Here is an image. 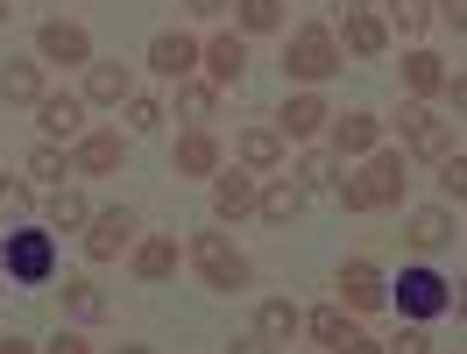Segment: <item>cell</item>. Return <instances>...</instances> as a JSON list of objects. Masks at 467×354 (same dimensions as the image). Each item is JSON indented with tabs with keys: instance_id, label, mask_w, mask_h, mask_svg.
<instances>
[{
	"instance_id": "5b68a950",
	"label": "cell",
	"mask_w": 467,
	"mask_h": 354,
	"mask_svg": "<svg viewBox=\"0 0 467 354\" xmlns=\"http://www.w3.org/2000/svg\"><path fill=\"white\" fill-rule=\"evenodd\" d=\"M284 71H291V78H333V71H340V43H333V29L305 22V29L291 36V50H284Z\"/></svg>"
},
{
	"instance_id": "836d02e7",
	"label": "cell",
	"mask_w": 467,
	"mask_h": 354,
	"mask_svg": "<svg viewBox=\"0 0 467 354\" xmlns=\"http://www.w3.org/2000/svg\"><path fill=\"white\" fill-rule=\"evenodd\" d=\"M439 184H446V199H467V156H446V163H439Z\"/></svg>"
},
{
	"instance_id": "ee69618b",
	"label": "cell",
	"mask_w": 467,
	"mask_h": 354,
	"mask_svg": "<svg viewBox=\"0 0 467 354\" xmlns=\"http://www.w3.org/2000/svg\"><path fill=\"white\" fill-rule=\"evenodd\" d=\"M220 7H227V0H192V15H220Z\"/></svg>"
},
{
	"instance_id": "4316f807",
	"label": "cell",
	"mask_w": 467,
	"mask_h": 354,
	"mask_svg": "<svg viewBox=\"0 0 467 354\" xmlns=\"http://www.w3.org/2000/svg\"><path fill=\"white\" fill-rule=\"evenodd\" d=\"M305 326H312V340H326V348H348V340H354V319L340 312V305H326V312H312Z\"/></svg>"
},
{
	"instance_id": "8d00e7d4",
	"label": "cell",
	"mask_w": 467,
	"mask_h": 354,
	"mask_svg": "<svg viewBox=\"0 0 467 354\" xmlns=\"http://www.w3.org/2000/svg\"><path fill=\"white\" fill-rule=\"evenodd\" d=\"M156 120H163L156 99H128V128H156Z\"/></svg>"
},
{
	"instance_id": "9c48e42d",
	"label": "cell",
	"mask_w": 467,
	"mask_h": 354,
	"mask_svg": "<svg viewBox=\"0 0 467 354\" xmlns=\"http://www.w3.org/2000/svg\"><path fill=\"white\" fill-rule=\"evenodd\" d=\"M340 297H348V312H376L382 297H389V284L376 276V263H348L340 269Z\"/></svg>"
},
{
	"instance_id": "52a82bcc",
	"label": "cell",
	"mask_w": 467,
	"mask_h": 354,
	"mask_svg": "<svg viewBox=\"0 0 467 354\" xmlns=\"http://www.w3.org/2000/svg\"><path fill=\"white\" fill-rule=\"evenodd\" d=\"M36 50H43L50 64H86L92 57V36L78 29V22H43V29H36Z\"/></svg>"
},
{
	"instance_id": "ffe728a7",
	"label": "cell",
	"mask_w": 467,
	"mask_h": 354,
	"mask_svg": "<svg viewBox=\"0 0 467 354\" xmlns=\"http://www.w3.org/2000/svg\"><path fill=\"white\" fill-rule=\"evenodd\" d=\"M404 86L418 92V99H425V92H446V64H439L432 50H410L404 57Z\"/></svg>"
},
{
	"instance_id": "ac0fdd59",
	"label": "cell",
	"mask_w": 467,
	"mask_h": 354,
	"mask_svg": "<svg viewBox=\"0 0 467 354\" xmlns=\"http://www.w3.org/2000/svg\"><path fill=\"white\" fill-rule=\"evenodd\" d=\"M171 269H177V234H156V241L135 248V276H142V284H163Z\"/></svg>"
},
{
	"instance_id": "d6986e66",
	"label": "cell",
	"mask_w": 467,
	"mask_h": 354,
	"mask_svg": "<svg viewBox=\"0 0 467 354\" xmlns=\"http://www.w3.org/2000/svg\"><path fill=\"white\" fill-rule=\"evenodd\" d=\"M382 43H389V29H382L368 7H348V50L354 57H382Z\"/></svg>"
},
{
	"instance_id": "8fae6325",
	"label": "cell",
	"mask_w": 467,
	"mask_h": 354,
	"mask_svg": "<svg viewBox=\"0 0 467 354\" xmlns=\"http://www.w3.org/2000/svg\"><path fill=\"white\" fill-rule=\"evenodd\" d=\"M171 163H177V177H213V171H220V142H213L205 128H192V135L177 142Z\"/></svg>"
},
{
	"instance_id": "603a6c76",
	"label": "cell",
	"mask_w": 467,
	"mask_h": 354,
	"mask_svg": "<svg viewBox=\"0 0 467 354\" xmlns=\"http://www.w3.org/2000/svg\"><path fill=\"white\" fill-rule=\"evenodd\" d=\"M376 135H382V128H376L368 114H348L340 128H333V149H340V156H368V149H376Z\"/></svg>"
},
{
	"instance_id": "d4e9b609",
	"label": "cell",
	"mask_w": 467,
	"mask_h": 354,
	"mask_svg": "<svg viewBox=\"0 0 467 354\" xmlns=\"http://www.w3.org/2000/svg\"><path fill=\"white\" fill-rule=\"evenodd\" d=\"M276 156H284L276 128H248V135H241V163H248V171H276Z\"/></svg>"
},
{
	"instance_id": "4fadbf2b",
	"label": "cell",
	"mask_w": 467,
	"mask_h": 354,
	"mask_svg": "<svg viewBox=\"0 0 467 354\" xmlns=\"http://www.w3.org/2000/svg\"><path fill=\"white\" fill-rule=\"evenodd\" d=\"M86 99H99V107H120V99H135V78H128V64H92V71H86Z\"/></svg>"
},
{
	"instance_id": "74e56055",
	"label": "cell",
	"mask_w": 467,
	"mask_h": 354,
	"mask_svg": "<svg viewBox=\"0 0 467 354\" xmlns=\"http://www.w3.org/2000/svg\"><path fill=\"white\" fill-rule=\"evenodd\" d=\"M389 354H432V340H425V333H418V326H404V333H397V340H389Z\"/></svg>"
},
{
	"instance_id": "6da1fadb",
	"label": "cell",
	"mask_w": 467,
	"mask_h": 354,
	"mask_svg": "<svg viewBox=\"0 0 467 354\" xmlns=\"http://www.w3.org/2000/svg\"><path fill=\"white\" fill-rule=\"evenodd\" d=\"M0 269H7V284H50L57 276V241L43 234V227H15V234L0 241Z\"/></svg>"
},
{
	"instance_id": "7402d4cb",
	"label": "cell",
	"mask_w": 467,
	"mask_h": 354,
	"mask_svg": "<svg viewBox=\"0 0 467 354\" xmlns=\"http://www.w3.org/2000/svg\"><path fill=\"white\" fill-rule=\"evenodd\" d=\"M326 120H333V114H326V99H319V92H297L291 107H284V128H291V135H319Z\"/></svg>"
},
{
	"instance_id": "c3c4849f",
	"label": "cell",
	"mask_w": 467,
	"mask_h": 354,
	"mask_svg": "<svg viewBox=\"0 0 467 354\" xmlns=\"http://www.w3.org/2000/svg\"><path fill=\"white\" fill-rule=\"evenodd\" d=\"M0 15H7V7H0Z\"/></svg>"
},
{
	"instance_id": "60d3db41",
	"label": "cell",
	"mask_w": 467,
	"mask_h": 354,
	"mask_svg": "<svg viewBox=\"0 0 467 354\" xmlns=\"http://www.w3.org/2000/svg\"><path fill=\"white\" fill-rule=\"evenodd\" d=\"M340 354H389V348H376V340H361V333H354V340H348Z\"/></svg>"
},
{
	"instance_id": "4dcf8cb0",
	"label": "cell",
	"mask_w": 467,
	"mask_h": 354,
	"mask_svg": "<svg viewBox=\"0 0 467 354\" xmlns=\"http://www.w3.org/2000/svg\"><path fill=\"white\" fill-rule=\"evenodd\" d=\"M340 163H333V156H326V149H312V156H305V163H297V184H305V192H326V184H340Z\"/></svg>"
},
{
	"instance_id": "1f68e13d",
	"label": "cell",
	"mask_w": 467,
	"mask_h": 354,
	"mask_svg": "<svg viewBox=\"0 0 467 354\" xmlns=\"http://www.w3.org/2000/svg\"><path fill=\"white\" fill-rule=\"evenodd\" d=\"M389 22H397L404 36H418L425 22H432V0H389Z\"/></svg>"
},
{
	"instance_id": "f6af8a7d",
	"label": "cell",
	"mask_w": 467,
	"mask_h": 354,
	"mask_svg": "<svg viewBox=\"0 0 467 354\" xmlns=\"http://www.w3.org/2000/svg\"><path fill=\"white\" fill-rule=\"evenodd\" d=\"M0 354H36L29 340H0Z\"/></svg>"
},
{
	"instance_id": "cb8c5ba5",
	"label": "cell",
	"mask_w": 467,
	"mask_h": 354,
	"mask_svg": "<svg viewBox=\"0 0 467 354\" xmlns=\"http://www.w3.org/2000/svg\"><path fill=\"white\" fill-rule=\"evenodd\" d=\"M78 114H86V107H78V99H71V92H50V99H43V107H36V120H43V128H50V135H78Z\"/></svg>"
},
{
	"instance_id": "83f0119b",
	"label": "cell",
	"mask_w": 467,
	"mask_h": 354,
	"mask_svg": "<svg viewBox=\"0 0 467 354\" xmlns=\"http://www.w3.org/2000/svg\"><path fill=\"white\" fill-rule=\"evenodd\" d=\"M297 326H305V319H297L291 305H284V297H269V305H263V319H255V333H263V340H291Z\"/></svg>"
},
{
	"instance_id": "f35d334b",
	"label": "cell",
	"mask_w": 467,
	"mask_h": 354,
	"mask_svg": "<svg viewBox=\"0 0 467 354\" xmlns=\"http://www.w3.org/2000/svg\"><path fill=\"white\" fill-rule=\"evenodd\" d=\"M446 99H453V107L467 114V71H461V78H446Z\"/></svg>"
},
{
	"instance_id": "e0dca14e",
	"label": "cell",
	"mask_w": 467,
	"mask_h": 354,
	"mask_svg": "<svg viewBox=\"0 0 467 354\" xmlns=\"http://www.w3.org/2000/svg\"><path fill=\"white\" fill-rule=\"evenodd\" d=\"M297 206H305V184H297V177H276V184H269L263 199H255V213H263L269 227H284V220H297Z\"/></svg>"
},
{
	"instance_id": "3957f363",
	"label": "cell",
	"mask_w": 467,
	"mask_h": 354,
	"mask_svg": "<svg viewBox=\"0 0 467 354\" xmlns=\"http://www.w3.org/2000/svg\"><path fill=\"white\" fill-rule=\"evenodd\" d=\"M389 297H397V312H404V319H439V312H453V284H446V276H439V269H425V263H410L404 276H397V284H389Z\"/></svg>"
},
{
	"instance_id": "d6a6232c",
	"label": "cell",
	"mask_w": 467,
	"mask_h": 354,
	"mask_svg": "<svg viewBox=\"0 0 467 354\" xmlns=\"http://www.w3.org/2000/svg\"><path fill=\"white\" fill-rule=\"evenodd\" d=\"M92 213H86V199H78V192H57V199H50V227H86Z\"/></svg>"
},
{
	"instance_id": "44dd1931",
	"label": "cell",
	"mask_w": 467,
	"mask_h": 354,
	"mask_svg": "<svg viewBox=\"0 0 467 354\" xmlns=\"http://www.w3.org/2000/svg\"><path fill=\"white\" fill-rule=\"evenodd\" d=\"M0 92H7V99H22V107H43V99H50L36 64H7V71H0Z\"/></svg>"
},
{
	"instance_id": "f1b7e54d",
	"label": "cell",
	"mask_w": 467,
	"mask_h": 354,
	"mask_svg": "<svg viewBox=\"0 0 467 354\" xmlns=\"http://www.w3.org/2000/svg\"><path fill=\"white\" fill-rule=\"evenodd\" d=\"M241 29H248V36L284 29V0H241Z\"/></svg>"
},
{
	"instance_id": "7bdbcfd3",
	"label": "cell",
	"mask_w": 467,
	"mask_h": 354,
	"mask_svg": "<svg viewBox=\"0 0 467 354\" xmlns=\"http://www.w3.org/2000/svg\"><path fill=\"white\" fill-rule=\"evenodd\" d=\"M50 354H86V340H78V333H64V340H57Z\"/></svg>"
},
{
	"instance_id": "484cf974",
	"label": "cell",
	"mask_w": 467,
	"mask_h": 354,
	"mask_svg": "<svg viewBox=\"0 0 467 354\" xmlns=\"http://www.w3.org/2000/svg\"><path fill=\"white\" fill-rule=\"evenodd\" d=\"M64 312H71L78 326H92V319H107V297L92 291L86 276H71V284H64Z\"/></svg>"
},
{
	"instance_id": "277c9868",
	"label": "cell",
	"mask_w": 467,
	"mask_h": 354,
	"mask_svg": "<svg viewBox=\"0 0 467 354\" xmlns=\"http://www.w3.org/2000/svg\"><path fill=\"white\" fill-rule=\"evenodd\" d=\"M192 263L205 269V284H213V291H248V276H255L248 255H241L227 234H199V241H192Z\"/></svg>"
},
{
	"instance_id": "7c38bea8",
	"label": "cell",
	"mask_w": 467,
	"mask_h": 354,
	"mask_svg": "<svg viewBox=\"0 0 467 354\" xmlns=\"http://www.w3.org/2000/svg\"><path fill=\"white\" fill-rule=\"evenodd\" d=\"M199 57H205V50L192 43V36H156V43H149V64H156L163 78H184V71H192Z\"/></svg>"
},
{
	"instance_id": "2e32d148",
	"label": "cell",
	"mask_w": 467,
	"mask_h": 354,
	"mask_svg": "<svg viewBox=\"0 0 467 354\" xmlns=\"http://www.w3.org/2000/svg\"><path fill=\"white\" fill-rule=\"evenodd\" d=\"M255 199H263V192H255V177H248V171H227L220 184H213V206H220V220H241Z\"/></svg>"
},
{
	"instance_id": "5bb4252c",
	"label": "cell",
	"mask_w": 467,
	"mask_h": 354,
	"mask_svg": "<svg viewBox=\"0 0 467 354\" xmlns=\"http://www.w3.org/2000/svg\"><path fill=\"white\" fill-rule=\"evenodd\" d=\"M120 135H86V142L71 149V171H86V177H99V171H120Z\"/></svg>"
},
{
	"instance_id": "d590c367",
	"label": "cell",
	"mask_w": 467,
	"mask_h": 354,
	"mask_svg": "<svg viewBox=\"0 0 467 354\" xmlns=\"http://www.w3.org/2000/svg\"><path fill=\"white\" fill-rule=\"evenodd\" d=\"M29 213V184H0V220H22Z\"/></svg>"
},
{
	"instance_id": "ba28073f",
	"label": "cell",
	"mask_w": 467,
	"mask_h": 354,
	"mask_svg": "<svg viewBox=\"0 0 467 354\" xmlns=\"http://www.w3.org/2000/svg\"><path fill=\"white\" fill-rule=\"evenodd\" d=\"M128 241H135V213H120V206H114V213H99V220H92L86 255H92V263H114Z\"/></svg>"
},
{
	"instance_id": "e575fe53",
	"label": "cell",
	"mask_w": 467,
	"mask_h": 354,
	"mask_svg": "<svg viewBox=\"0 0 467 354\" xmlns=\"http://www.w3.org/2000/svg\"><path fill=\"white\" fill-rule=\"evenodd\" d=\"M177 107H184V120H205V114H213V86H184V92H177Z\"/></svg>"
},
{
	"instance_id": "30bf717a",
	"label": "cell",
	"mask_w": 467,
	"mask_h": 354,
	"mask_svg": "<svg viewBox=\"0 0 467 354\" xmlns=\"http://www.w3.org/2000/svg\"><path fill=\"white\" fill-rule=\"evenodd\" d=\"M446 241H453V213L446 206H418L410 213V248H418V255H439Z\"/></svg>"
},
{
	"instance_id": "7a4b0ae2",
	"label": "cell",
	"mask_w": 467,
	"mask_h": 354,
	"mask_svg": "<svg viewBox=\"0 0 467 354\" xmlns=\"http://www.w3.org/2000/svg\"><path fill=\"white\" fill-rule=\"evenodd\" d=\"M340 199H348V213L397 206V199H404V156H368L361 177H340Z\"/></svg>"
},
{
	"instance_id": "b9f144b4",
	"label": "cell",
	"mask_w": 467,
	"mask_h": 354,
	"mask_svg": "<svg viewBox=\"0 0 467 354\" xmlns=\"http://www.w3.org/2000/svg\"><path fill=\"white\" fill-rule=\"evenodd\" d=\"M446 22H453V29H467V0H446Z\"/></svg>"
},
{
	"instance_id": "bcb514c9",
	"label": "cell",
	"mask_w": 467,
	"mask_h": 354,
	"mask_svg": "<svg viewBox=\"0 0 467 354\" xmlns=\"http://www.w3.org/2000/svg\"><path fill=\"white\" fill-rule=\"evenodd\" d=\"M120 354H149V348H120Z\"/></svg>"
},
{
	"instance_id": "f546056e",
	"label": "cell",
	"mask_w": 467,
	"mask_h": 354,
	"mask_svg": "<svg viewBox=\"0 0 467 354\" xmlns=\"http://www.w3.org/2000/svg\"><path fill=\"white\" fill-rule=\"evenodd\" d=\"M29 177H43V184H57V177H71V156H64L57 142L29 149Z\"/></svg>"
},
{
	"instance_id": "7dc6e473",
	"label": "cell",
	"mask_w": 467,
	"mask_h": 354,
	"mask_svg": "<svg viewBox=\"0 0 467 354\" xmlns=\"http://www.w3.org/2000/svg\"><path fill=\"white\" fill-rule=\"evenodd\" d=\"M348 7H368V0H348Z\"/></svg>"
},
{
	"instance_id": "8992f818",
	"label": "cell",
	"mask_w": 467,
	"mask_h": 354,
	"mask_svg": "<svg viewBox=\"0 0 467 354\" xmlns=\"http://www.w3.org/2000/svg\"><path fill=\"white\" fill-rule=\"evenodd\" d=\"M404 149H410V156H425V163H446V156H453V128H446L432 107L410 99V107H404Z\"/></svg>"
},
{
	"instance_id": "ab89813d",
	"label": "cell",
	"mask_w": 467,
	"mask_h": 354,
	"mask_svg": "<svg viewBox=\"0 0 467 354\" xmlns=\"http://www.w3.org/2000/svg\"><path fill=\"white\" fill-rule=\"evenodd\" d=\"M227 354H276V348H269L263 333H255V340H234V348H227Z\"/></svg>"
},
{
	"instance_id": "9a60e30c",
	"label": "cell",
	"mask_w": 467,
	"mask_h": 354,
	"mask_svg": "<svg viewBox=\"0 0 467 354\" xmlns=\"http://www.w3.org/2000/svg\"><path fill=\"white\" fill-rule=\"evenodd\" d=\"M205 71H213L220 86H234V78L248 71V43H241V36H213V43H205Z\"/></svg>"
}]
</instances>
